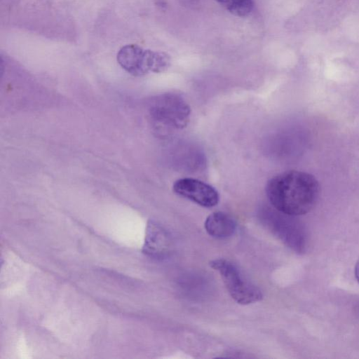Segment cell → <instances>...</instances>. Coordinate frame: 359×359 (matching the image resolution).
Masks as SVG:
<instances>
[{"label": "cell", "mask_w": 359, "mask_h": 359, "mask_svg": "<svg viewBox=\"0 0 359 359\" xmlns=\"http://www.w3.org/2000/svg\"><path fill=\"white\" fill-rule=\"evenodd\" d=\"M207 233L215 238L223 239L231 236L236 229L235 219L224 212H215L209 215L204 224Z\"/></svg>", "instance_id": "ba28073f"}, {"label": "cell", "mask_w": 359, "mask_h": 359, "mask_svg": "<svg viewBox=\"0 0 359 359\" xmlns=\"http://www.w3.org/2000/svg\"><path fill=\"white\" fill-rule=\"evenodd\" d=\"M354 274L356 280L359 283V259L355 264V269H354Z\"/></svg>", "instance_id": "30bf717a"}, {"label": "cell", "mask_w": 359, "mask_h": 359, "mask_svg": "<svg viewBox=\"0 0 359 359\" xmlns=\"http://www.w3.org/2000/svg\"><path fill=\"white\" fill-rule=\"evenodd\" d=\"M149 114L155 130L160 135H168L187 127L190 119L191 108L180 95L165 93L151 100Z\"/></svg>", "instance_id": "7a4b0ae2"}, {"label": "cell", "mask_w": 359, "mask_h": 359, "mask_svg": "<svg viewBox=\"0 0 359 359\" xmlns=\"http://www.w3.org/2000/svg\"><path fill=\"white\" fill-rule=\"evenodd\" d=\"M120 66L133 76L161 73L170 65V56L163 52L144 49L135 44L123 46L117 53Z\"/></svg>", "instance_id": "3957f363"}, {"label": "cell", "mask_w": 359, "mask_h": 359, "mask_svg": "<svg viewBox=\"0 0 359 359\" xmlns=\"http://www.w3.org/2000/svg\"><path fill=\"white\" fill-rule=\"evenodd\" d=\"M172 189L177 195L204 208L214 207L219 201V193L213 187L197 179H179L173 184Z\"/></svg>", "instance_id": "8992f818"}, {"label": "cell", "mask_w": 359, "mask_h": 359, "mask_svg": "<svg viewBox=\"0 0 359 359\" xmlns=\"http://www.w3.org/2000/svg\"><path fill=\"white\" fill-rule=\"evenodd\" d=\"M233 15L245 17L253 8L252 0H215Z\"/></svg>", "instance_id": "9c48e42d"}, {"label": "cell", "mask_w": 359, "mask_h": 359, "mask_svg": "<svg viewBox=\"0 0 359 359\" xmlns=\"http://www.w3.org/2000/svg\"><path fill=\"white\" fill-rule=\"evenodd\" d=\"M319 188L318 182L311 174L288 170L267 182L266 194L277 211L295 217L311 210L318 200Z\"/></svg>", "instance_id": "6da1fadb"}, {"label": "cell", "mask_w": 359, "mask_h": 359, "mask_svg": "<svg viewBox=\"0 0 359 359\" xmlns=\"http://www.w3.org/2000/svg\"><path fill=\"white\" fill-rule=\"evenodd\" d=\"M278 212V213L269 212L264 217L265 224L289 248L299 254L304 252L308 243L307 233L304 227L299 222L292 218L293 216Z\"/></svg>", "instance_id": "5b68a950"}, {"label": "cell", "mask_w": 359, "mask_h": 359, "mask_svg": "<svg viewBox=\"0 0 359 359\" xmlns=\"http://www.w3.org/2000/svg\"><path fill=\"white\" fill-rule=\"evenodd\" d=\"M172 244L166 229L154 220L148 221L142 248L144 254L154 259H163L170 253Z\"/></svg>", "instance_id": "52a82bcc"}, {"label": "cell", "mask_w": 359, "mask_h": 359, "mask_svg": "<svg viewBox=\"0 0 359 359\" xmlns=\"http://www.w3.org/2000/svg\"><path fill=\"white\" fill-rule=\"evenodd\" d=\"M210 266L219 273L229 294L238 304L247 305L262 300L261 290L245 279L230 261L217 259L211 261Z\"/></svg>", "instance_id": "277c9868"}]
</instances>
